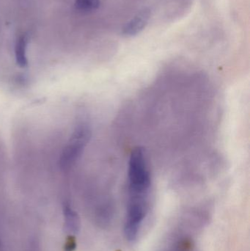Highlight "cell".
<instances>
[{
  "mask_svg": "<svg viewBox=\"0 0 250 251\" xmlns=\"http://www.w3.org/2000/svg\"><path fill=\"white\" fill-rule=\"evenodd\" d=\"M91 137V128L88 125H81L76 127L59 159V165L63 171H68L77 162Z\"/></svg>",
  "mask_w": 250,
  "mask_h": 251,
  "instance_id": "cell-2",
  "label": "cell"
},
{
  "mask_svg": "<svg viewBox=\"0 0 250 251\" xmlns=\"http://www.w3.org/2000/svg\"><path fill=\"white\" fill-rule=\"evenodd\" d=\"M0 251H5L4 243H3L2 240H1V236H0Z\"/></svg>",
  "mask_w": 250,
  "mask_h": 251,
  "instance_id": "cell-9",
  "label": "cell"
},
{
  "mask_svg": "<svg viewBox=\"0 0 250 251\" xmlns=\"http://www.w3.org/2000/svg\"><path fill=\"white\" fill-rule=\"evenodd\" d=\"M148 211V201L129 200L127 217L124 226V234L129 242L137 239L139 228Z\"/></svg>",
  "mask_w": 250,
  "mask_h": 251,
  "instance_id": "cell-3",
  "label": "cell"
},
{
  "mask_svg": "<svg viewBox=\"0 0 250 251\" xmlns=\"http://www.w3.org/2000/svg\"><path fill=\"white\" fill-rule=\"evenodd\" d=\"M29 38L26 35H22L18 38L15 47V56L16 63L21 68H25L28 66L27 57H26V48H27Z\"/></svg>",
  "mask_w": 250,
  "mask_h": 251,
  "instance_id": "cell-6",
  "label": "cell"
},
{
  "mask_svg": "<svg viewBox=\"0 0 250 251\" xmlns=\"http://www.w3.org/2000/svg\"><path fill=\"white\" fill-rule=\"evenodd\" d=\"M75 5L82 11H92L99 7L100 0H76Z\"/></svg>",
  "mask_w": 250,
  "mask_h": 251,
  "instance_id": "cell-7",
  "label": "cell"
},
{
  "mask_svg": "<svg viewBox=\"0 0 250 251\" xmlns=\"http://www.w3.org/2000/svg\"><path fill=\"white\" fill-rule=\"evenodd\" d=\"M129 196H148L151 185V173L143 149L138 147L131 153L129 161Z\"/></svg>",
  "mask_w": 250,
  "mask_h": 251,
  "instance_id": "cell-1",
  "label": "cell"
},
{
  "mask_svg": "<svg viewBox=\"0 0 250 251\" xmlns=\"http://www.w3.org/2000/svg\"><path fill=\"white\" fill-rule=\"evenodd\" d=\"M150 18L151 10L149 9L145 8L140 10L123 26L122 34L127 37L135 36L145 29Z\"/></svg>",
  "mask_w": 250,
  "mask_h": 251,
  "instance_id": "cell-4",
  "label": "cell"
},
{
  "mask_svg": "<svg viewBox=\"0 0 250 251\" xmlns=\"http://www.w3.org/2000/svg\"><path fill=\"white\" fill-rule=\"evenodd\" d=\"M63 211L65 230L68 235H76L79 232L81 228V221L79 215L68 202L63 203Z\"/></svg>",
  "mask_w": 250,
  "mask_h": 251,
  "instance_id": "cell-5",
  "label": "cell"
},
{
  "mask_svg": "<svg viewBox=\"0 0 250 251\" xmlns=\"http://www.w3.org/2000/svg\"><path fill=\"white\" fill-rule=\"evenodd\" d=\"M65 251H74L76 248V242L75 236L68 235L65 244Z\"/></svg>",
  "mask_w": 250,
  "mask_h": 251,
  "instance_id": "cell-8",
  "label": "cell"
}]
</instances>
